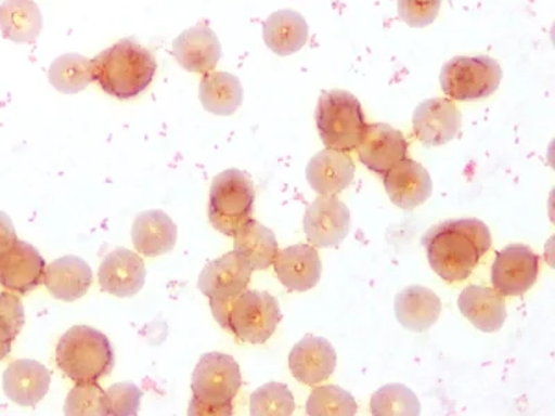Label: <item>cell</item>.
I'll use <instances>...</instances> for the list:
<instances>
[{"mask_svg":"<svg viewBox=\"0 0 555 416\" xmlns=\"http://www.w3.org/2000/svg\"><path fill=\"white\" fill-rule=\"evenodd\" d=\"M433 270L448 282H461L473 274L492 246V235L477 218L451 220L430 227L421 239Z\"/></svg>","mask_w":555,"mask_h":416,"instance_id":"cell-1","label":"cell"},{"mask_svg":"<svg viewBox=\"0 0 555 416\" xmlns=\"http://www.w3.org/2000/svg\"><path fill=\"white\" fill-rule=\"evenodd\" d=\"M91 66L93 81L118 101H130L141 95L157 72L156 57L135 38H124L114 43L93 57Z\"/></svg>","mask_w":555,"mask_h":416,"instance_id":"cell-2","label":"cell"},{"mask_svg":"<svg viewBox=\"0 0 555 416\" xmlns=\"http://www.w3.org/2000/svg\"><path fill=\"white\" fill-rule=\"evenodd\" d=\"M218 324L237 339L264 344L282 320L280 303L267 291L245 290L228 300H210Z\"/></svg>","mask_w":555,"mask_h":416,"instance_id":"cell-3","label":"cell"},{"mask_svg":"<svg viewBox=\"0 0 555 416\" xmlns=\"http://www.w3.org/2000/svg\"><path fill=\"white\" fill-rule=\"evenodd\" d=\"M242 385L241 368L231 355L208 353L193 370L191 416L232 415V401Z\"/></svg>","mask_w":555,"mask_h":416,"instance_id":"cell-4","label":"cell"},{"mask_svg":"<svg viewBox=\"0 0 555 416\" xmlns=\"http://www.w3.org/2000/svg\"><path fill=\"white\" fill-rule=\"evenodd\" d=\"M59 368L76 384H92L114 368L111 340L91 326H74L63 335L56 349Z\"/></svg>","mask_w":555,"mask_h":416,"instance_id":"cell-5","label":"cell"},{"mask_svg":"<svg viewBox=\"0 0 555 416\" xmlns=\"http://www.w3.org/2000/svg\"><path fill=\"white\" fill-rule=\"evenodd\" d=\"M322 143L335 151H356L366 127L359 99L346 91L322 93L315 110Z\"/></svg>","mask_w":555,"mask_h":416,"instance_id":"cell-6","label":"cell"},{"mask_svg":"<svg viewBox=\"0 0 555 416\" xmlns=\"http://www.w3.org/2000/svg\"><path fill=\"white\" fill-rule=\"evenodd\" d=\"M255 200V185L247 173L240 170L218 173L210 187L208 220L221 234L234 236L250 220Z\"/></svg>","mask_w":555,"mask_h":416,"instance_id":"cell-7","label":"cell"},{"mask_svg":"<svg viewBox=\"0 0 555 416\" xmlns=\"http://www.w3.org/2000/svg\"><path fill=\"white\" fill-rule=\"evenodd\" d=\"M503 69L489 56L455 57L440 73L443 92L454 101H479L493 95L502 82Z\"/></svg>","mask_w":555,"mask_h":416,"instance_id":"cell-8","label":"cell"},{"mask_svg":"<svg viewBox=\"0 0 555 416\" xmlns=\"http://www.w3.org/2000/svg\"><path fill=\"white\" fill-rule=\"evenodd\" d=\"M539 256L525 245H512L495 255L492 266L494 290L502 296H522L537 284Z\"/></svg>","mask_w":555,"mask_h":416,"instance_id":"cell-9","label":"cell"},{"mask_svg":"<svg viewBox=\"0 0 555 416\" xmlns=\"http://www.w3.org/2000/svg\"><path fill=\"white\" fill-rule=\"evenodd\" d=\"M350 211L336 196H322L307 207L305 234L307 240L321 249L336 247L350 231Z\"/></svg>","mask_w":555,"mask_h":416,"instance_id":"cell-10","label":"cell"},{"mask_svg":"<svg viewBox=\"0 0 555 416\" xmlns=\"http://www.w3.org/2000/svg\"><path fill=\"white\" fill-rule=\"evenodd\" d=\"M47 262L37 247L17 240L0 252V285L18 295H27L43 284Z\"/></svg>","mask_w":555,"mask_h":416,"instance_id":"cell-11","label":"cell"},{"mask_svg":"<svg viewBox=\"0 0 555 416\" xmlns=\"http://www.w3.org/2000/svg\"><path fill=\"white\" fill-rule=\"evenodd\" d=\"M251 274L249 262L234 250L221 259L208 262L202 271L197 287L210 300H228L246 290Z\"/></svg>","mask_w":555,"mask_h":416,"instance_id":"cell-12","label":"cell"},{"mask_svg":"<svg viewBox=\"0 0 555 416\" xmlns=\"http://www.w3.org/2000/svg\"><path fill=\"white\" fill-rule=\"evenodd\" d=\"M461 113L446 99H428L416 106L413 128L416 139L426 147L442 146L460 131Z\"/></svg>","mask_w":555,"mask_h":416,"instance_id":"cell-13","label":"cell"},{"mask_svg":"<svg viewBox=\"0 0 555 416\" xmlns=\"http://www.w3.org/2000/svg\"><path fill=\"white\" fill-rule=\"evenodd\" d=\"M356 151L366 168L384 176L396 162L408 158L409 143L395 128L386 123H371L365 127Z\"/></svg>","mask_w":555,"mask_h":416,"instance_id":"cell-14","label":"cell"},{"mask_svg":"<svg viewBox=\"0 0 555 416\" xmlns=\"http://www.w3.org/2000/svg\"><path fill=\"white\" fill-rule=\"evenodd\" d=\"M384 185L390 200L403 210H413L424 205L433 195L429 172L410 158L396 162L384 173Z\"/></svg>","mask_w":555,"mask_h":416,"instance_id":"cell-15","label":"cell"},{"mask_svg":"<svg viewBox=\"0 0 555 416\" xmlns=\"http://www.w3.org/2000/svg\"><path fill=\"white\" fill-rule=\"evenodd\" d=\"M146 281V266L141 257L128 249H117L103 260L99 269V284L113 296L132 297L142 290Z\"/></svg>","mask_w":555,"mask_h":416,"instance_id":"cell-16","label":"cell"},{"mask_svg":"<svg viewBox=\"0 0 555 416\" xmlns=\"http://www.w3.org/2000/svg\"><path fill=\"white\" fill-rule=\"evenodd\" d=\"M338 363L334 346L324 338L306 336L289 354V368L295 378L305 385H319L331 378Z\"/></svg>","mask_w":555,"mask_h":416,"instance_id":"cell-17","label":"cell"},{"mask_svg":"<svg viewBox=\"0 0 555 416\" xmlns=\"http://www.w3.org/2000/svg\"><path fill=\"white\" fill-rule=\"evenodd\" d=\"M172 56L186 72L208 74L222 56L221 43L212 29L192 27L173 39Z\"/></svg>","mask_w":555,"mask_h":416,"instance_id":"cell-18","label":"cell"},{"mask_svg":"<svg viewBox=\"0 0 555 416\" xmlns=\"http://www.w3.org/2000/svg\"><path fill=\"white\" fill-rule=\"evenodd\" d=\"M356 166L345 152L325 148L307 166L306 177L311 190L322 196H336L353 182Z\"/></svg>","mask_w":555,"mask_h":416,"instance_id":"cell-19","label":"cell"},{"mask_svg":"<svg viewBox=\"0 0 555 416\" xmlns=\"http://www.w3.org/2000/svg\"><path fill=\"white\" fill-rule=\"evenodd\" d=\"M51 373L35 360H18L3 374V390L22 407H35L48 394Z\"/></svg>","mask_w":555,"mask_h":416,"instance_id":"cell-20","label":"cell"},{"mask_svg":"<svg viewBox=\"0 0 555 416\" xmlns=\"http://www.w3.org/2000/svg\"><path fill=\"white\" fill-rule=\"evenodd\" d=\"M274 269L281 284L294 291L312 289L319 284L322 272L319 251L309 245H295L278 251Z\"/></svg>","mask_w":555,"mask_h":416,"instance_id":"cell-21","label":"cell"},{"mask_svg":"<svg viewBox=\"0 0 555 416\" xmlns=\"http://www.w3.org/2000/svg\"><path fill=\"white\" fill-rule=\"evenodd\" d=\"M459 309L475 328L485 334L502 329L507 318L503 296L485 286L465 287L459 297Z\"/></svg>","mask_w":555,"mask_h":416,"instance_id":"cell-22","label":"cell"},{"mask_svg":"<svg viewBox=\"0 0 555 416\" xmlns=\"http://www.w3.org/2000/svg\"><path fill=\"white\" fill-rule=\"evenodd\" d=\"M92 277L91 266L86 260L66 256L47 265L43 284L54 299L73 303L88 294Z\"/></svg>","mask_w":555,"mask_h":416,"instance_id":"cell-23","label":"cell"},{"mask_svg":"<svg viewBox=\"0 0 555 416\" xmlns=\"http://www.w3.org/2000/svg\"><path fill=\"white\" fill-rule=\"evenodd\" d=\"M442 301L433 290L423 286H410L400 291L395 300L396 318L405 329L425 332L438 322Z\"/></svg>","mask_w":555,"mask_h":416,"instance_id":"cell-24","label":"cell"},{"mask_svg":"<svg viewBox=\"0 0 555 416\" xmlns=\"http://www.w3.org/2000/svg\"><path fill=\"white\" fill-rule=\"evenodd\" d=\"M177 225L165 211L151 210L137 217L132 242L142 256L157 257L170 252L177 243Z\"/></svg>","mask_w":555,"mask_h":416,"instance_id":"cell-25","label":"cell"},{"mask_svg":"<svg viewBox=\"0 0 555 416\" xmlns=\"http://www.w3.org/2000/svg\"><path fill=\"white\" fill-rule=\"evenodd\" d=\"M262 35L267 47L278 56H291L305 47L309 26L305 17L294 10H280L267 18Z\"/></svg>","mask_w":555,"mask_h":416,"instance_id":"cell-26","label":"cell"},{"mask_svg":"<svg viewBox=\"0 0 555 416\" xmlns=\"http://www.w3.org/2000/svg\"><path fill=\"white\" fill-rule=\"evenodd\" d=\"M42 28V13L34 0H4L0 4V31L9 41L34 42Z\"/></svg>","mask_w":555,"mask_h":416,"instance_id":"cell-27","label":"cell"},{"mask_svg":"<svg viewBox=\"0 0 555 416\" xmlns=\"http://www.w3.org/2000/svg\"><path fill=\"white\" fill-rule=\"evenodd\" d=\"M199 99L206 112L232 116L243 102V88L240 79L230 73H208L202 78Z\"/></svg>","mask_w":555,"mask_h":416,"instance_id":"cell-28","label":"cell"},{"mask_svg":"<svg viewBox=\"0 0 555 416\" xmlns=\"http://www.w3.org/2000/svg\"><path fill=\"white\" fill-rule=\"evenodd\" d=\"M235 251L249 262L253 271L267 270L274 264L278 255V242L274 232L250 220L237 230Z\"/></svg>","mask_w":555,"mask_h":416,"instance_id":"cell-29","label":"cell"},{"mask_svg":"<svg viewBox=\"0 0 555 416\" xmlns=\"http://www.w3.org/2000/svg\"><path fill=\"white\" fill-rule=\"evenodd\" d=\"M49 82L66 95L82 92L93 82L91 61L78 53L63 54L49 68Z\"/></svg>","mask_w":555,"mask_h":416,"instance_id":"cell-30","label":"cell"},{"mask_svg":"<svg viewBox=\"0 0 555 416\" xmlns=\"http://www.w3.org/2000/svg\"><path fill=\"white\" fill-rule=\"evenodd\" d=\"M371 413L375 416H418L421 404L408 386L386 385L371 399Z\"/></svg>","mask_w":555,"mask_h":416,"instance_id":"cell-31","label":"cell"},{"mask_svg":"<svg viewBox=\"0 0 555 416\" xmlns=\"http://www.w3.org/2000/svg\"><path fill=\"white\" fill-rule=\"evenodd\" d=\"M306 410L311 416H353L357 403L353 395L339 386H322L312 390Z\"/></svg>","mask_w":555,"mask_h":416,"instance_id":"cell-32","label":"cell"},{"mask_svg":"<svg viewBox=\"0 0 555 416\" xmlns=\"http://www.w3.org/2000/svg\"><path fill=\"white\" fill-rule=\"evenodd\" d=\"M294 411V394L284 384L270 381L251 394L250 415L253 416H291Z\"/></svg>","mask_w":555,"mask_h":416,"instance_id":"cell-33","label":"cell"},{"mask_svg":"<svg viewBox=\"0 0 555 416\" xmlns=\"http://www.w3.org/2000/svg\"><path fill=\"white\" fill-rule=\"evenodd\" d=\"M26 322L24 307L17 296L0 294V361L12 351L13 341Z\"/></svg>","mask_w":555,"mask_h":416,"instance_id":"cell-34","label":"cell"},{"mask_svg":"<svg viewBox=\"0 0 555 416\" xmlns=\"http://www.w3.org/2000/svg\"><path fill=\"white\" fill-rule=\"evenodd\" d=\"M104 393L106 391L98 385V381L77 384L67 395L64 414L68 416L104 415Z\"/></svg>","mask_w":555,"mask_h":416,"instance_id":"cell-35","label":"cell"},{"mask_svg":"<svg viewBox=\"0 0 555 416\" xmlns=\"http://www.w3.org/2000/svg\"><path fill=\"white\" fill-rule=\"evenodd\" d=\"M142 391L132 381H121L113 385L104 393V415L137 416L141 407Z\"/></svg>","mask_w":555,"mask_h":416,"instance_id":"cell-36","label":"cell"},{"mask_svg":"<svg viewBox=\"0 0 555 416\" xmlns=\"http://www.w3.org/2000/svg\"><path fill=\"white\" fill-rule=\"evenodd\" d=\"M442 0H399V14L408 26L423 28L438 17Z\"/></svg>","mask_w":555,"mask_h":416,"instance_id":"cell-37","label":"cell"},{"mask_svg":"<svg viewBox=\"0 0 555 416\" xmlns=\"http://www.w3.org/2000/svg\"><path fill=\"white\" fill-rule=\"evenodd\" d=\"M17 234L13 221L8 214L0 211V252L7 251L16 243Z\"/></svg>","mask_w":555,"mask_h":416,"instance_id":"cell-38","label":"cell"}]
</instances>
